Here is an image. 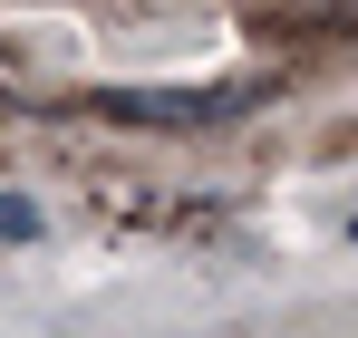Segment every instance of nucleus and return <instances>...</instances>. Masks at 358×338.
I'll return each mask as SVG.
<instances>
[{
  "label": "nucleus",
  "mask_w": 358,
  "mask_h": 338,
  "mask_svg": "<svg viewBox=\"0 0 358 338\" xmlns=\"http://www.w3.org/2000/svg\"><path fill=\"white\" fill-rule=\"evenodd\" d=\"M107 116H136V126H194V116H223L213 87H117Z\"/></svg>",
  "instance_id": "f257e3e1"
},
{
  "label": "nucleus",
  "mask_w": 358,
  "mask_h": 338,
  "mask_svg": "<svg viewBox=\"0 0 358 338\" xmlns=\"http://www.w3.org/2000/svg\"><path fill=\"white\" fill-rule=\"evenodd\" d=\"M0 242H39V203L29 193H0Z\"/></svg>",
  "instance_id": "f03ea898"
}]
</instances>
